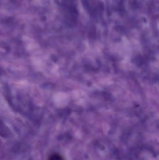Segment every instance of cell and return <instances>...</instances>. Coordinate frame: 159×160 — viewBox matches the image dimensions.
Wrapping results in <instances>:
<instances>
[{"label": "cell", "instance_id": "1", "mask_svg": "<svg viewBox=\"0 0 159 160\" xmlns=\"http://www.w3.org/2000/svg\"><path fill=\"white\" fill-rule=\"evenodd\" d=\"M48 160H64V159L61 155L55 153L51 155L49 158Z\"/></svg>", "mask_w": 159, "mask_h": 160}]
</instances>
